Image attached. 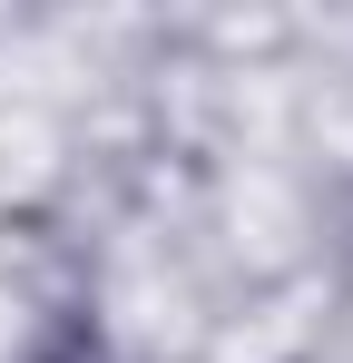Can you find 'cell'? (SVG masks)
Masks as SVG:
<instances>
[{
	"instance_id": "1",
	"label": "cell",
	"mask_w": 353,
	"mask_h": 363,
	"mask_svg": "<svg viewBox=\"0 0 353 363\" xmlns=\"http://www.w3.org/2000/svg\"><path fill=\"white\" fill-rule=\"evenodd\" d=\"M20 363H118V334L89 314V304H59L50 324L30 334V354H20Z\"/></svg>"
}]
</instances>
